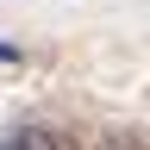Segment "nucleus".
Masks as SVG:
<instances>
[{"mask_svg":"<svg viewBox=\"0 0 150 150\" xmlns=\"http://www.w3.org/2000/svg\"><path fill=\"white\" fill-rule=\"evenodd\" d=\"M13 56H19V50H13V44H0V63H13Z\"/></svg>","mask_w":150,"mask_h":150,"instance_id":"nucleus-2","label":"nucleus"},{"mask_svg":"<svg viewBox=\"0 0 150 150\" xmlns=\"http://www.w3.org/2000/svg\"><path fill=\"white\" fill-rule=\"evenodd\" d=\"M6 150H69V144H63V138H50V131H19Z\"/></svg>","mask_w":150,"mask_h":150,"instance_id":"nucleus-1","label":"nucleus"}]
</instances>
